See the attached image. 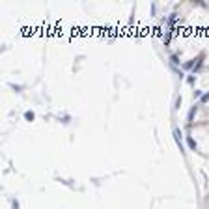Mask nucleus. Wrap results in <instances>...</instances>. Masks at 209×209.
Masks as SVG:
<instances>
[{
  "mask_svg": "<svg viewBox=\"0 0 209 209\" xmlns=\"http://www.w3.org/2000/svg\"><path fill=\"white\" fill-rule=\"evenodd\" d=\"M187 144H189V148H191V149H196V142H194L191 136H187Z\"/></svg>",
  "mask_w": 209,
  "mask_h": 209,
  "instance_id": "obj_1",
  "label": "nucleus"
},
{
  "mask_svg": "<svg viewBox=\"0 0 209 209\" xmlns=\"http://www.w3.org/2000/svg\"><path fill=\"white\" fill-rule=\"evenodd\" d=\"M174 136L178 142H181V133H179V129H174Z\"/></svg>",
  "mask_w": 209,
  "mask_h": 209,
  "instance_id": "obj_2",
  "label": "nucleus"
},
{
  "mask_svg": "<svg viewBox=\"0 0 209 209\" xmlns=\"http://www.w3.org/2000/svg\"><path fill=\"white\" fill-rule=\"evenodd\" d=\"M24 118H26V119H34V112H30V110H28V112L24 114Z\"/></svg>",
  "mask_w": 209,
  "mask_h": 209,
  "instance_id": "obj_3",
  "label": "nucleus"
},
{
  "mask_svg": "<svg viewBox=\"0 0 209 209\" xmlns=\"http://www.w3.org/2000/svg\"><path fill=\"white\" fill-rule=\"evenodd\" d=\"M209 101V93H205V95H202V103H207Z\"/></svg>",
  "mask_w": 209,
  "mask_h": 209,
  "instance_id": "obj_4",
  "label": "nucleus"
}]
</instances>
